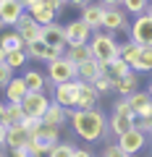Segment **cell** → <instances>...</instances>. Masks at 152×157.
<instances>
[{
	"label": "cell",
	"mask_w": 152,
	"mask_h": 157,
	"mask_svg": "<svg viewBox=\"0 0 152 157\" xmlns=\"http://www.w3.org/2000/svg\"><path fill=\"white\" fill-rule=\"evenodd\" d=\"M68 123H71L73 134L87 144H95L100 139H107V115L100 107H89V110H68Z\"/></svg>",
	"instance_id": "1"
},
{
	"label": "cell",
	"mask_w": 152,
	"mask_h": 157,
	"mask_svg": "<svg viewBox=\"0 0 152 157\" xmlns=\"http://www.w3.org/2000/svg\"><path fill=\"white\" fill-rule=\"evenodd\" d=\"M89 50H92V58L105 66L113 58H118V42H115L113 34H107V32H95L92 39H89Z\"/></svg>",
	"instance_id": "2"
},
{
	"label": "cell",
	"mask_w": 152,
	"mask_h": 157,
	"mask_svg": "<svg viewBox=\"0 0 152 157\" xmlns=\"http://www.w3.org/2000/svg\"><path fill=\"white\" fill-rule=\"evenodd\" d=\"M129 39L136 42L139 47H152V13L134 16L131 29H129Z\"/></svg>",
	"instance_id": "3"
},
{
	"label": "cell",
	"mask_w": 152,
	"mask_h": 157,
	"mask_svg": "<svg viewBox=\"0 0 152 157\" xmlns=\"http://www.w3.org/2000/svg\"><path fill=\"white\" fill-rule=\"evenodd\" d=\"M45 76H47V81H50L53 86L66 84V81H73V78H76V66H73L68 58H58V60L47 63Z\"/></svg>",
	"instance_id": "4"
},
{
	"label": "cell",
	"mask_w": 152,
	"mask_h": 157,
	"mask_svg": "<svg viewBox=\"0 0 152 157\" xmlns=\"http://www.w3.org/2000/svg\"><path fill=\"white\" fill-rule=\"evenodd\" d=\"M102 29H105L107 34H115V32L129 34V29H131L129 13H126L123 8H105V13H102Z\"/></svg>",
	"instance_id": "5"
},
{
	"label": "cell",
	"mask_w": 152,
	"mask_h": 157,
	"mask_svg": "<svg viewBox=\"0 0 152 157\" xmlns=\"http://www.w3.org/2000/svg\"><path fill=\"white\" fill-rule=\"evenodd\" d=\"M50 97L45 94V92H26V97L21 100V107H24V115L29 118H42L47 113V107H50Z\"/></svg>",
	"instance_id": "6"
},
{
	"label": "cell",
	"mask_w": 152,
	"mask_h": 157,
	"mask_svg": "<svg viewBox=\"0 0 152 157\" xmlns=\"http://www.w3.org/2000/svg\"><path fill=\"white\" fill-rule=\"evenodd\" d=\"M147 141H150V136H147V134H142V131L134 126V128H129L126 134H121L115 144H118L121 149L126 152V155H131V157H134V155H139V152L144 149V144H147Z\"/></svg>",
	"instance_id": "7"
},
{
	"label": "cell",
	"mask_w": 152,
	"mask_h": 157,
	"mask_svg": "<svg viewBox=\"0 0 152 157\" xmlns=\"http://www.w3.org/2000/svg\"><path fill=\"white\" fill-rule=\"evenodd\" d=\"M26 13L40 24V26H47V24L58 21V11L47 3V0H32V3H26Z\"/></svg>",
	"instance_id": "8"
},
{
	"label": "cell",
	"mask_w": 152,
	"mask_h": 157,
	"mask_svg": "<svg viewBox=\"0 0 152 157\" xmlns=\"http://www.w3.org/2000/svg\"><path fill=\"white\" fill-rule=\"evenodd\" d=\"M76 89H79V78H73V81H66V84H58L53 86V102L63 105L66 110H73L76 107Z\"/></svg>",
	"instance_id": "9"
},
{
	"label": "cell",
	"mask_w": 152,
	"mask_h": 157,
	"mask_svg": "<svg viewBox=\"0 0 152 157\" xmlns=\"http://www.w3.org/2000/svg\"><path fill=\"white\" fill-rule=\"evenodd\" d=\"M92 39V29L87 26L81 18H73V21L66 24V45L73 47V45H87Z\"/></svg>",
	"instance_id": "10"
},
{
	"label": "cell",
	"mask_w": 152,
	"mask_h": 157,
	"mask_svg": "<svg viewBox=\"0 0 152 157\" xmlns=\"http://www.w3.org/2000/svg\"><path fill=\"white\" fill-rule=\"evenodd\" d=\"M131 105V110L136 113V118H152V97L147 89H136L134 94L126 97Z\"/></svg>",
	"instance_id": "11"
},
{
	"label": "cell",
	"mask_w": 152,
	"mask_h": 157,
	"mask_svg": "<svg viewBox=\"0 0 152 157\" xmlns=\"http://www.w3.org/2000/svg\"><path fill=\"white\" fill-rule=\"evenodd\" d=\"M13 29L18 32V37H21L24 42H26V45H29V42H34V39H42V26H40L37 21H34V18L29 16V13H24V16L18 18V24H16Z\"/></svg>",
	"instance_id": "12"
},
{
	"label": "cell",
	"mask_w": 152,
	"mask_h": 157,
	"mask_svg": "<svg viewBox=\"0 0 152 157\" xmlns=\"http://www.w3.org/2000/svg\"><path fill=\"white\" fill-rule=\"evenodd\" d=\"M97 102H100V92L95 89V84L79 81V89H76V110H89V107H97Z\"/></svg>",
	"instance_id": "13"
},
{
	"label": "cell",
	"mask_w": 152,
	"mask_h": 157,
	"mask_svg": "<svg viewBox=\"0 0 152 157\" xmlns=\"http://www.w3.org/2000/svg\"><path fill=\"white\" fill-rule=\"evenodd\" d=\"M24 13H26V8L21 0H0V18L6 21V26H16Z\"/></svg>",
	"instance_id": "14"
},
{
	"label": "cell",
	"mask_w": 152,
	"mask_h": 157,
	"mask_svg": "<svg viewBox=\"0 0 152 157\" xmlns=\"http://www.w3.org/2000/svg\"><path fill=\"white\" fill-rule=\"evenodd\" d=\"M102 13H105V6H100V3H87V6L81 8L79 18L92 29V34H95V32L102 29Z\"/></svg>",
	"instance_id": "15"
},
{
	"label": "cell",
	"mask_w": 152,
	"mask_h": 157,
	"mask_svg": "<svg viewBox=\"0 0 152 157\" xmlns=\"http://www.w3.org/2000/svg\"><path fill=\"white\" fill-rule=\"evenodd\" d=\"M42 42L50 45V47H68V45H66V26L58 24V21L42 26Z\"/></svg>",
	"instance_id": "16"
},
{
	"label": "cell",
	"mask_w": 152,
	"mask_h": 157,
	"mask_svg": "<svg viewBox=\"0 0 152 157\" xmlns=\"http://www.w3.org/2000/svg\"><path fill=\"white\" fill-rule=\"evenodd\" d=\"M32 134H29L24 126H8V134H6V147L8 149H18V147H26Z\"/></svg>",
	"instance_id": "17"
},
{
	"label": "cell",
	"mask_w": 152,
	"mask_h": 157,
	"mask_svg": "<svg viewBox=\"0 0 152 157\" xmlns=\"http://www.w3.org/2000/svg\"><path fill=\"white\" fill-rule=\"evenodd\" d=\"M129 128H134V121H131V118L118 115V113H113V115L107 118V139H110V136H115V139H118V136L126 134Z\"/></svg>",
	"instance_id": "18"
},
{
	"label": "cell",
	"mask_w": 152,
	"mask_h": 157,
	"mask_svg": "<svg viewBox=\"0 0 152 157\" xmlns=\"http://www.w3.org/2000/svg\"><path fill=\"white\" fill-rule=\"evenodd\" d=\"M100 73H102V63H97L95 58L87 60V63H81V66H76V78H79V81H87V84H95Z\"/></svg>",
	"instance_id": "19"
},
{
	"label": "cell",
	"mask_w": 152,
	"mask_h": 157,
	"mask_svg": "<svg viewBox=\"0 0 152 157\" xmlns=\"http://www.w3.org/2000/svg\"><path fill=\"white\" fill-rule=\"evenodd\" d=\"M42 121L50 126H58V128H63V126L68 123V110L63 105H58V102H50V107H47V113L42 115Z\"/></svg>",
	"instance_id": "20"
},
{
	"label": "cell",
	"mask_w": 152,
	"mask_h": 157,
	"mask_svg": "<svg viewBox=\"0 0 152 157\" xmlns=\"http://www.w3.org/2000/svg\"><path fill=\"white\" fill-rule=\"evenodd\" d=\"M139 89V73H126V76H121L118 81H115V94L118 97H129V94H134V92Z\"/></svg>",
	"instance_id": "21"
},
{
	"label": "cell",
	"mask_w": 152,
	"mask_h": 157,
	"mask_svg": "<svg viewBox=\"0 0 152 157\" xmlns=\"http://www.w3.org/2000/svg\"><path fill=\"white\" fill-rule=\"evenodd\" d=\"M3 92H6V100H8V102H21L24 97H26L29 89H26V81H24L21 76H13Z\"/></svg>",
	"instance_id": "22"
},
{
	"label": "cell",
	"mask_w": 152,
	"mask_h": 157,
	"mask_svg": "<svg viewBox=\"0 0 152 157\" xmlns=\"http://www.w3.org/2000/svg\"><path fill=\"white\" fill-rule=\"evenodd\" d=\"M21 78L26 81V89H29V92H45V86H47V76H45L42 71H37V68L24 71Z\"/></svg>",
	"instance_id": "23"
},
{
	"label": "cell",
	"mask_w": 152,
	"mask_h": 157,
	"mask_svg": "<svg viewBox=\"0 0 152 157\" xmlns=\"http://www.w3.org/2000/svg\"><path fill=\"white\" fill-rule=\"evenodd\" d=\"M63 58H68V60H71L73 66H81V63L92 60V50H89V42H87V45H73V47H66Z\"/></svg>",
	"instance_id": "24"
},
{
	"label": "cell",
	"mask_w": 152,
	"mask_h": 157,
	"mask_svg": "<svg viewBox=\"0 0 152 157\" xmlns=\"http://www.w3.org/2000/svg\"><path fill=\"white\" fill-rule=\"evenodd\" d=\"M102 73H107V76H110L113 81H118L121 76L131 73V66L123 60V58H113L110 63H105V66H102Z\"/></svg>",
	"instance_id": "25"
},
{
	"label": "cell",
	"mask_w": 152,
	"mask_h": 157,
	"mask_svg": "<svg viewBox=\"0 0 152 157\" xmlns=\"http://www.w3.org/2000/svg\"><path fill=\"white\" fill-rule=\"evenodd\" d=\"M24 107L21 102H8L6 105V118H3V126H21L24 123Z\"/></svg>",
	"instance_id": "26"
},
{
	"label": "cell",
	"mask_w": 152,
	"mask_h": 157,
	"mask_svg": "<svg viewBox=\"0 0 152 157\" xmlns=\"http://www.w3.org/2000/svg\"><path fill=\"white\" fill-rule=\"evenodd\" d=\"M0 45H3L6 52H13V50H24L26 42H24V39L18 37V32L13 29V32H3V34H0Z\"/></svg>",
	"instance_id": "27"
},
{
	"label": "cell",
	"mask_w": 152,
	"mask_h": 157,
	"mask_svg": "<svg viewBox=\"0 0 152 157\" xmlns=\"http://www.w3.org/2000/svg\"><path fill=\"white\" fill-rule=\"evenodd\" d=\"M131 71L134 73H150L152 71V47H142L139 50V58L134 60Z\"/></svg>",
	"instance_id": "28"
},
{
	"label": "cell",
	"mask_w": 152,
	"mask_h": 157,
	"mask_svg": "<svg viewBox=\"0 0 152 157\" xmlns=\"http://www.w3.org/2000/svg\"><path fill=\"white\" fill-rule=\"evenodd\" d=\"M139 50H142V47L136 45V42L126 39V42H121V45H118V58H123L129 66H134V60L139 58Z\"/></svg>",
	"instance_id": "29"
},
{
	"label": "cell",
	"mask_w": 152,
	"mask_h": 157,
	"mask_svg": "<svg viewBox=\"0 0 152 157\" xmlns=\"http://www.w3.org/2000/svg\"><path fill=\"white\" fill-rule=\"evenodd\" d=\"M24 50H26L29 60H40V63H45V60H47V45L42 42V39H34V42H29Z\"/></svg>",
	"instance_id": "30"
},
{
	"label": "cell",
	"mask_w": 152,
	"mask_h": 157,
	"mask_svg": "<svg viewBox=\"0 0 152 157\" xmlns=\"http://www.w3.org/2000/svg\"><path fill=\"white\" fill-rule=\"evenodd\" d=\"M121 8H123L129 16H142V13H147V8H150V0H123Z\"/></svg>",
	"instance_id": "31"
},
{
	"label": "cell",
	"mask_w": 152,
	"mask_h": 157,
	"mask_svg": "<svg viewBox=\"0 0 152 157\" xmlns=\"http://www.w3.org/2000/svg\"><path fill=\"white\" fill-rule=\"evenodd\" d=\"M26 60H29L26 50H13V52H6V63H8V66L13 68V71L24 68V66H26Z\"/></svg>",
	"instance_id": "32"
},
{
	"label": "cell",
	"mask_w": 152,
	"mask_h": 157,
	"mask_svg": "<svg viewBox=\"0 0 152 157\" xmlns=\"http://www.w3.org/2000/svg\"><path fill=\"white\" fill-rule=\"evenodd\" d=\"M73 155H76V147H73L71 141H58V144L47 152V157H73Z\"/></svg>",
	"instance_id": "33"
},
{
	"label": "cell",
	"mask_w": 152,
	"mask_h": 157,
	"mask_svg": "<svg viewBox=\"0 0 152 157\" xmlns=\"http://www.w3.org/2000/svg\"><path fill=\"white\" fill-rule=\"evenodd\" d=\"M113 113H118V115H126V118H131V121H136V113L131 110V105H129L126 97H121V100L113 102Z\"/></svg>",
	"instance_id": "34"
},
{
	"label": "cell",
	"mask_w": 152,
	"mask_h": 157,
	"mask_svg": "<svg viewBox=\"0 0 152 157\" xmlns=\"http://www.w3.org/2000/svg\"><path fill=\"white\" fill-rule=\"evenodd\" d=\"M95 89L100 92V94H107V92L115 89V81H113L107 73H100V76H97V81H95Z\"/></svg>",
	"instance_id": "35"
},
{
	"label": "cell",
	"mask_w": 152,
	"mask_h": 157,
	"mask_svg": "<svg viewBox=\"0 0 152 157\" xmlns=\"http://www.w3.org/2000/svg\"><path fill=\"white\" fill-rule=\"evenodd\" d=\"M37 136H45V139H50V141H60V128H58V126H50V123H45V121H42V128L37 131Z\"/></svg>",
	"instance_id": "36"
},
{
	"label": "cell",
	"mask_w": 152,
	"mask_h": 157,
	"mask_svg": "<svg viewBox=\"0 0 152 157\" xmlns=\"http://www.w3.org/2000/svg\"><path fill=\"white\" fill-rule=\"evenodd\" d=\"M21 126H24V128H26V131H29L32 136H37V131L42 128V118H29V115H26V118H24V123H21Z\"/></svg>",
	"instance_id": "37"
},
{
	"label": "cell",
	"mask_w": 152,
	"mask_h": 157,
	"mask_svg": "<svg viewBox=\"0 0 152 157\" xmlns=\"http://www.w3.org/2000/svg\"><path fill=\"white\" fill-rule=\"evenodd\" d=\"M11 78H13V68L8 63H0V89H6Z\"/></svg>",
	"instance_id": "38"
},
{
	"label": "cell",
	"mask_w": 152,
	"mask_h": 157,
	"mask_svg": "<svg viewBox=\"0 0 152 157\" xmlns=\"http://www.w3.org/2000/svg\"><path fill=\"white\" fill-rule=\"evenodd\" d=\"M102 157H131V155H126L118 144H107L105 149H102Z\"/></svg>",
	"instance_id": "39"
},
{
	"label": "cell",
	"mask_w": 152,
	"mask_h": 157,
	"mask_svg": "<svg viewBox=\"0 0 152 157\" xmlns=\"http://www.w3.org/2000/svg\"><path fill=\"white\" fill-rule=\"evenodd\" d=\"M11 155L13 157H42L40 155V152H37V149H32V147H18V149H11Z\"/></svg>",
	"instance_id": "40"
},
{
	"label": "cell",
	"mask_w": 152,
	"mask_h": 157,
	"mask_svg": "<svg viewBox=\"0 0 152 157\" xmlns=\"http://www.w3.org/2000/svg\"><path fill=\"white\" fill-rule=\"evenodd\" d=\"M134 126L142 131V134H147V136H150V131H152V118H136V121H134Z\"/></svg>",
	"instance_id": "41"
},
{
	"label": "cell",
	"mask_w": 152,
	"mask_h": 157,
	"mask_svg": "<svg viewBox=\"0 0 152 157\" xmlns=\"http://www.w3.org/2000/svg\"><path fill=\"white\" fill-rule=\"evenodd\" d=\"M100 6H105V8H121V3L123 0H97Z\"/></svg>",
	"instance_id": "42"
},
{
	"label": "cell",
	"mask_w": 152,
	"mask_h": 157,
	"mask_svg": "<svg viewBox=\"0 0 152 157\" xmlns=\"http://www.w3.org/2000/svg\"><path fill=\"white\" fill-rule=\"evenodd\" d=\"M6 134H8V126L0 123V149H8V147H6Z\"/></svg>",
	"instance_id": "43"
},
{
	"label": "cell",
	"mask_w": 152,
	"mask_h": 157,
	"mask_svg": "<svg viewBox=\"0 0 152 157\" xmlns=\"http://www.w3.org/2000/svg\"><path fill=\"white\" fill-rule=\"evenodd\" d=\"M47 3H50V6H53V8H55V11H58V13H60V11H63V8H66V3H63V0H47Z\"/></svg>",
	"instance_id": "44"
},
{
	"label": "cell",
	"mask_w": 152,
	"mask_h": 157,
	"mask_svg": "<svg viewBox=\"0 0 152 157\" xmlns=\"http://www.w3.org/2000/svg\"><path fill=\"white\" fill-rule=\"evenodd\" d=\"M73 157H95V155H92L89 149H84V147H79V149H76V155H73Z\"/></svg>",
	"instance_id": "45"
},
{
	"label": "cell",
	"mask_w": 152,
	"mask_h": 157,
	"mask_svg": "<svg viewBox=\"0 0 152 157\" xmlns=\"http://www.w3.org/2000/svg\"><path fill=\"white\" fill-rule=\"evenodd\" d=\"M68 3H71V6H76V8H84L87 3H92V0H68Z\"/></svg>",
	"instance_id": "46"
},
{
	"label": "cell",
	"mask_w": 152,
	"mask_h": 157,
	"mask_svg": "<svg viewBox=\"0 0 152 157\" xmlns=\"http://www.w3.org/2000/svg\"><path fill=\"white\" fill-rule=\"evenodd\" d=\"M3 118H6V105L0 102V123H3Z\"/></svg>",
	"instance_id": "47"
},
{
	"label": "cell",
	"mask_w": 152,
	"mask_h": 157,
	"mask_svg": "<svg viewBox=\"0 0 152 157\" xmlns=\"http://www.w3.org/2000/svg\"><path fill=\"white\" fill-rule=\"evenodd\" d=\"M0 63H6V50H3V45H0Z\"/></svg>",
	"instance_id": "48"
},
{
	"label": "cell",
	"mask_w": 152,
	"mask_h": 157,
	"mask_svg": "<svg viewBox=\"0 0 152 157\" xmlns=\"http://www.w3.org/2000/svg\"><path fill=\"white\" fill-rule=\"evenodd\" d=\"M6 32V21H3V18H0V34Z\"/></svg>",
	"instance_id": "49"
},
{
	"label": "cell",
	"mask_w": 152,
	"mask_h": 157,
	"mask_svg": "<svg viewBox=\"0 0 152 157\" xmlns=\"http://www.w3.org/2000/svg\"><path fill=\"white\" fill-rule=\"evenodd\" d=\"M147 92H150V97H152V81H150V86H147Z\"/></svg>",
	"instance_id": "50"
},
{
	"label": "cell",
	"mask_w": 152,
	"mask_h": 157,
	"mask_svg": "<svg viewBox=\"0 0 152 157\" xmlns=\"http://www.w3.org/2000/svg\"><path fill=\"white\" fill-rule=\"evenodd\" d=\"M0 157H8V155H6V149H0Z\"/></svg>",
	"instance_id": "51"
},
{
	"label": "cell",
	"mask_w": 152,
	"mask_h": 157,
	"mask_svg": "<svg viewBox=\"0 0 152 157\" xmlns=\"http://www.w3.org/2000/svg\"><path fill=\"white\" fill-rule=\"evenodd\" d=\"M147 13H152V0H150V8H147Z\"/></svg>",
	"instance_id": "52"
},
{
	"label": "cell",
	"mask_w": 152,
	"mask_h": 157,
	"mask_svg": "<svg viewBox=\"0 0 152 157\" xmlns=\"http://www.w3.org/2000/svg\"><path fill=\"white\" fill-rule=\"evenodd\" d=\"M21 3H24V8H26V3H32V0H21Z\"/></svg>",
	"instance_id": "53"
},
{
	"label": "cell",
	"mask_w": 152,
	"mask_h": 157,
	"mask_svg": "<svg viewBox=\"0 0 152 157\" xmlns=\"http://www.w3.org/2000/svg\"><path fill=\"white\" fill-rule=\"evenodd\" d=\"M150 141H152V131H150Z\"/></svg>",
	"instance_id": "54"
},
{
	"label": "cell",
	"mask_w": 152,
	"mask_h": 157,
	"mask_svg": "<svg viewBox=\"0 0 152 157\" xmlns=\"http://www.w3.org/2000/svg\"><path fill=\"white\" fill-rule=\"evenodd\" d=\"M63 3H66V6H68V0H63Z\"/></svg>",
	"instance_id": "55"
}]
</instances>
